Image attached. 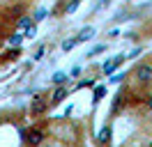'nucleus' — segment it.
Here are the masks:
<instances>
[{
    "label": "nucleus",
    "instance_id": "obj_1",
    "mask_svg": "<svg viewBox=\"0 0 152 147\" xmlns=\"http://www.w3.org/2000/svg\"><path fill=\"white\" fill-rule=\"evenodd\" d=\"M21 140L26 143V145H42L44 140H46V131H42L37 127H30L26 131H21Z\"/></svg>",
    "mask_w": 152,
    "mask_h": 147
},
{
    "label": "nucleus",
    "instance_id": "obj_2",
    "mask_svg": "<svg viewBox=\"0 0 152 147\" xmlns=\"http://www.w3.org/2000/svg\"><path fill=\"white\" fill-rule=\"evenodd\" d=\"M134 78L141 85H150L152 83V64L150 62H138L134 67Z\"/></svg>",
    "mask_w": 152,
    "mask_h": 147
},
{
    "label": "nucleus",
    "instance_id": "obj_3",
    "mask_svg": "<svg viewBox=\"0 0 152 147\" xmlns=\"http://www.w3.org/2000/svg\"><path fill=\"white\" fill-rule=\"evenodd\" d=\"M48 110V97H44V94H37L35 99H32V103H30V115H42V113H46Z\"/></svg>",
    "mask_w": 152,
    "mask_h": 147
},
{
    "label": "nucleus",
    "instance_id": "obj_4",
    "mask_svg": "<svg viewBox=\"0 0 152 147\" xmlns=\"http://www.w3.org/2000/svg\"><path fill=\"white\" fill-rule=\"evenodd\" d=\"M67 94H69V90H67L65 85H58L56 90H53V94H51V99H48V106H58V103H62V101L67 99Z\"/></svg>",
    "mask_w": 152,
    "mask_h": 147
},
{
    "label": "nucleus",
    "instance_id": "obj_5",
    "mask_svg": "<svg viewBox=\"0 0 152 147\" xmlns=\"http://www.w3.org/2000/svg\"><path fill=\"white\" fill-rule=\"evenodd\" d=\"M124 103H127V94L120 90L118 94H115V99H113V106H111V115H120V110L124 108Z\"/></svg>",
    "mask_w": 152,
    "mask_h": 147
},
{
    "label": "nucleus",
    "instance_id": "obj_6",
    "mask_svg": "<svg viewBox=\"0 0 152 147\" xmlns=\"http://www.w3.org/2000/svg\"><path fill=\"white\" fill-rule=\"evenodd\" d=\"M111 140H113V129H111V124H104V129L97 136V143L99 145H111Z\"/></svg>",
    "mask_w": 152,
    "mask_h": 147
},
{
    "label": "nucleus",
    "instance_id": "obj_7",
    "mask_svg": "<svg viewBox=\"0 0 152 147\" xmlns=\"http://www.w3.org/2000/svg\"><path fill=\"white\" fill-rule=\"evenodd\" d=\"M122 62H124V55H118V57H113V60H108V62L104 64V74H106V76H111Z\"/></svg>",
    "mask_w": 152,
    "mask_h": 147
},
{
    "label": "nucleus",
    "instance_id": "obj_8",
    "mask_svg": "<svg viewBox=\"0 0 152 147\" xmlns=\"http://www.w3.org/2000/svg\"><path fill=\"white\" fill-rule=\"evenodd\" d=\"M95 87V97H92V103H99V101L106 97V85H92Z\"/></svg>",
    "mask_w": 152,
    "mask_h": 147
},
{
    "label": "nucleus",
    "instance_id": "obj_9",
    "mask_svg": "<svg viewBox=\"0 0 152 147\" xmlns=\"http://www.w3.org/2000/svg\"><path fill=\"white\" fill-rule=\"evenodd\" d=\"M92 35H95V28L88 25V28H83V30H81V35L76 37V39H78V41H86V39H90Z\"/></svg>",
    "mask_w": 152,
    "mask_h": 147
},
{
    "label": "nucleus",
    "instance_id": "obj_10",
    "mask_svg": "<svg viewBox=\"0 0 152 147\" xmlns=\"http://www.w3.org/2000/svg\"><path fill=\"white\" fill-rule=\"evenodd\" d=\"M51 83H53V85H62V83H67V71H58V74H53Z\"/></svg>",
    "mask_w": 152,
    "mask_h": 147
},
{
    "label": "nucleus",
    "instance_id": "obj_11",
    "mask_svg": "<svg viewBox=\"0 0 152 147\" xmlns=\"http://www.w3.org/2000/svg\"><path fill=\"white\" fill-rule=\"evenodd\" d=\"M76 44H78V39H76V37H74V39H65V41H62V51L67 53V51H72Z\"/></svg>",
    "mask_w": 152,
    "mask_h": 147
},
{
    "label": "nucleus",
    "instance_id": "obj_12",
    "mask_svg": "<svg viewBox=\"0 0 152 147\" xmlns=\"http://www.w3.org/2000/svg\"><path fill=\"white\" fill-rule=\"evenodd\" d=\"M78 5H81V0H72V2H69V5L65 7V14H74Z\"/></svg>",
    "mask_w": 152,
    "mask_h": 147
},
{
    "label": "nucleus",
    "instance_id": "obj_13",
    "mask_svg": "<svg viewBox=\"0 0 152 147\" xmlns=\"http://www.w3.org/2000/svg\"><path fill=\"white\" fill-rule=\"evenodd\" d=\"M35 32H37V25H35V23H30V25H28V30H26V35H23V37H30V39H32V37H35Z\"/></svg>",
    "mask_w": 152,
    "mask_h": 147
},
{
    "label": "nucleus",
    "instance_id": "obj_14",
    "mask_svg": "<svg viewBox=\"0 0 152 147\" xmlns=\"http://www.w3.org/2000/svg\"><path fill=\"white\" fill-rule=\"evenodd\" d=\"M21 39H23V35H14V37H10V46H19V44H21Z\"/></svg>",
    "mask_w": 152,
    "mask_h": 147
},
{
    "label": "nucleus",
    "instance_id": "obj_15",
    "mask_svg": "<svg viewBox=\"0 0 152 147\" xmlns=\"http://www.w3.org/2000/svg\"><path fill=\"white\" fill-rule=\"evenodd\" d=\"M30 25V16H23V18H19V28H28Z\"/></svg>",
    "mask_w": 152,
    "mask_h": 147
},
{
    "label": "nucleus",
    "instance_id": "obj_16",
    "mask_svg": "<svg viewBox=\"0 0 152 147\" xmlns=\"http://www.w3.org/2000/svg\"><path fill=\"white\" fill-rule=\"evenodd\" d=\"M95 85V81H81L78 83V90H83V87H92Z\"/></svg>",
    "mask_w": 152,
    "mask_h": 147
},
{
    "label": "nucleus",
    "instance_id": "obj_17",
    "mask_svg": "<svg viewBox=\"0 0 152 147\" xmlns=\"http://www.w3.org/2000/svg\"><path fill=\"white\" fill-rule=\"evenodd\" d=\"M102 51H106V46H95V48H92L88 55H97V53H102Z\"/></svg>",
    "mask_w": 152,
    "mask_h": 147
},
{
    "label": "nucleus",
    "instance_id": "obj_18",
    "mask_svg": "<svg viewBox=\"0 0 152 147\" xmlns=\"http://www.w3.org/2000/svg\"><path fill=\"white\" fill-rule=\"evenodd\" d=\"M44 16H46V9H39V12H37V16H35V21H42Z\"/></svg>",
    "mask_w": 152,
    "mask_h": 147
},
{
    "label": "nucleus",
    "instance_id": "obj_19",
    "mask_svg": "<svg viewBox=\"0 0 152 147\" xmlns=\"http://www.w3.org/2000/svg\"><path fill=\"white\" fill-rule=\"evenodd\" d=\"M145 108H148V110H150V113H152V94H150V97H148V99H145Z\"/></svg>",
    "mask_w": 152,
    "mask_h": 147
},
{
    "label": "nucleus",
    "instance_id": "obj_20",
    "mask_svg": "<svg viewBox=\"0 0 152 147\" xmlns=\"http://www.w3.org/2000/svg\"><path fill=\"white\" fill-rule=\"evenodd\" d=\"M72 76H74V78H78V76H81V67H74V69H72Z\"/></svg>",
    "mask_w": 152,
    "mask_h": 147
},
{
    "label": "nucleus",
    "instance_id": "obj_21",
    "mask_svg": "<svg viewBox=\"0 0 152 147\" xmlns=\"http://www.w3.org/2000/svg\"><path fill=\"white\" fill-rule=\"evenodd\" d=\"M150 64H152V55H150Z\"/></svg>",
    "mask_w": 152,
    "mask_h": 147
}]
</instances>
